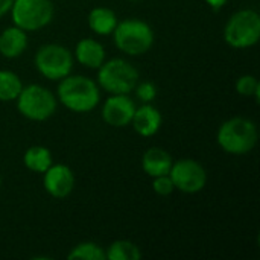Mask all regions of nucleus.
<instances>
[{"mask_svg":"<svg viewBox=\"0 0 260 260\" xmlns=\"http://www.w3.org/2000/svg\"><path fill=\"white\" fill-rule=\"evenodd\" d=\"M212 9H215V11H218V9H221V8H224V5L229 2V0H204Z\"/></svg>","mask_w":260,"mask_h":260,"instance_id":"25","label":"nucleus"},{"mask_svg":"<svg viewBox=\"0 0 260 260\" xmlns=\"http://www.w3.org/2000/svg\"><path fill=\"white\" fill-rule=\"evenodd\" d=\"M23 88L20 76L11 70H0V101L12 102L18 98Z\"/></svg>","mask_w":260,"mask_h":260,"instance_id":"19","label":"nucleus"},{"mask_svg":"<svg viewBox=\"0 0 260 260\" xmlns=\"http://www.w3.org/2000/svg\"><path fill=\"white\" fill-rule=\"evenodd\" d=\"M139 82V70L123 58L105 59L98 69V85L110 94H129Z\"/></svg>","mask_w":260,"mask_h":260,"instance_id":"4","label":"nucleus"},{"mask_svg":"<svg viewBox=\"0 0 260 260\" xmlns=\"http://www.w3.org/2000/svg\"><path fill=\"white\" fill-rule=\"evenodd\" d=\"M69 260H105V250L96 242H81L67 254Z\"/></svg>","mask_w":260,"mask_h":260,"instance_id":"20","label":"nucleus"},{"mask_svg":"<svg viewBox=\"0 0 260 260\" xmlns=\"http://www.w3.org/2000/svg\"><path fill=\"white\" fill-rule=\"evenodd\" d=\"M134 91L142 104H151L157 98V87L151 81H142V82L139 81Z\"/></svg>","mask_w":260,"mask_h":260,"instance_id":"22","label":"nucleus"},{"mask_svg":"<svg viewBox=\"0 0 260 260\" xmlns=\"http://www.w3.org/2000/svg\"><path fill=\"white\" fill-rule=\"evenodd\" d=\"M88 26L90 29L96 34V35H111L114 27L117 26L119 20L117 15L113 9L107 8V6H96L88 12L87 17Z\"/></svg>","mask_w":260,"mask_h":260,"instance_id":"16","label":"nucleus"},{"mask_svg":"<svg viewBox=\"0 0 260 260\" xmlns=\"http://www.w3.org/2000/svg\"><path fill=\"white\" fill-rule=\"evenodd\" d=\"M17 101V110L23 117L32 122L49 120L58 107V99L47 87L40 84L23 85Z\"/></svg>","mask_w":260,"mask_h":260,"instance_id":"5","label":"nucleus"},{"mask_svg":"<svg viewBox=\"0 0 260 260\" xmlns=\"http://www.w3.org/2000/svg\"><path fill=\"white\" fill-rule=\"evenodd\" d=\"M27 49V32L12 24L0 34V55L14 59L24 53Z\"/></svg>","mask_w":260,"mask_h":260,"instance_id":"14","label":"nucleus"},{"mask_svg":"<svg viewBox=\"0 0 260 260\" xmlns=\"http://www.w3.org/2000/svg\"><path fill=\"white\" fill-rule=\"evenodd\" d=\"M9 14L15 26L26 32H37L50 24L55 8L50 0H14Z\"/></svg>","mask_w":260,"mask_h":260,"instance_id":"7","label":"nucleus"},{"mask_svg":"<svg viewBox=\"0 0 260 260\" xmlns=\"http://www.w3.org/2000/svg\"><path fill=\"white\" fill-rule=\"evenodd\" d=\"M73 58L85 69L98 70L107 59L105 47L94 38H82L75 47Z\"/></svg>","mask_w":260,"mask_h":260,"instance_id":"13","label":"nucleus"},{"mask_svg":"<svg viewBox=\"0 0 260 260\" xmlns=\"http://www.w3.org/2000/svg\"><path fill=\"white\" fill-rule=\"evenodd\" d=\"M56 99L73 113H90L101 102V87L84 75H67L58 81Z\"/></svg>","mask_w":260,"mask_h":260,"instance_id":"1","label":"nucleus"},{"mask_svg":"<svg viewBox=\"0 0 260 260\" xmlns=\"http://www.w3.org/2000/svg\"><path fill=\"white\" fill-rule=\"evenodd\" d=\"M73 59V53L66 46L50 43L37 50L34 62L41 76L49 81H61L72 73Z\"/></svg>","mask_w":260,"mask_h":260,"instance_id":"8","label":"nucleus"},{"mask_svg":"<svg viewBox=\"0 0 260 260\" xmlns=\"http://www.w3.org/2000/svg\"><path fill=\"white\" fill-rule=\"evenodd\" d=\"M257 139V126L247 117H232L225 120L216 134L219 148L232 155L250 154L256 148Z\"/></svg>","mask_w":260,"mask_h":260,"instance_id":"2","label":"nucleus"},{"mask_svg":"<svg viewBox=\"0 0 260 260\" xmlns=\"http://www.w3.org/2000/svg\"><path fill=\"white\" fill-rule=\"evenodd\" d=\"M172 155L166 149L158 146L146 149V152L142 157V169L149 178L168 175L172 168Z\"/></svg>","mask_w":260,"mask_h":260,"instance_id":"15","label":"nucleus"},{"mask_svg":"<svg viewBox=\"0 0 260 260\" xmlns=\"http://www.w3.org/2000/svg\"><path fill=\"white\" fill-rule=\"evenodd\" d=\"M136 108V102L129 94H110L102 105V119L110 126L123 128L131 125Z\"/></svg>","mask_w":260,"mask_h":260,"instance_id":"11","label":"nucleus"},{"mask_svg":"<svg viewBox=\"0 0 260 260\" xmlns=\"http://www.w3.org/2000/svg\"><path fill=\"white\" fill-rule=\"evenodd\" d=\"M142 250L131 241H114L105 248V260H139Z\"/></svg>","mask_w":260,"mask_h":260,"instance_id":"18","label":"nucleus"},{"mask_svg":"<svg viewBox=\"0 0 260 260\" xmlns=\"http://www.w3.org/2000/svg\"><path fill=\"white\" fill-rule=\"evenodd\" d=\"M0 186H2V177H0Z\"/></svg>","mask_w":260,"mask_h":260,"instance_id":"26","label":"nucleus"},{"mask_svg":"<svg viewBox=\"0 0 260 260\" xmlns=\"http://www.w3.org/2000/svg\"><path fill=\"white\" fill-rule=\"evenodd\" d=\"M12 3H14V0H0V18L5 17L11 11Z\"/></svg>","mask_w":260,"mask_h":260,"instance_id":"24","label":"nucleus"},{"mask_svg":"<svg viewBox=\"0 0 260 260\" xmlns=\"http://www.w3.org/2000/svg\"><path fill=\"white\" fill-rule=\"evenodd\" d=\"M169 177L175 186V190L183 193H198L207 184V172L204 166L193 158H180L172 163Z\"/></svg>","mask_w":260,"mask_h":260,"instance_id":"9","label":"nucleus"},{"mask_svg":"<svg viewBox=\"0 0 260 260\" xmlns=\"http://www.w3.org/2000/svg\"><path fill=\"white\" fill-rule=\"evenodd\" d=\"M129 2H139V0H129Z\"/></svg>","mask_w":260,"mask_h":260,"instance_id":"27","label":"nucleus"},{"mask_svg":"<svg viewBox=\"0 0 260 260\" xmlns=\"http://www.w3.org/2000/svg\"><path fill=\"white\" fill-rule=\"evenodd\" d=\"M75 183L73 171L64 163H52V166L43 172V187L52 198H67L73 192Z\"/></svg>","mask_w":260,"mask_h":260,"instance_id":"10","label":"nucleus"},{"mask_svg":"<svg viewBox=\"0 0 260 260\" xmlns=\"http://www.w3.org/2000/svg\"><path fill=\"white\" fill-rule=\"evenodd\" d=\"M224 40L233 49H250L260 40V15L254 9L236 11L224 27Z\"/></svg>","mask_w":260,"mask_h":260,"instance_id":"6","label":"nucleus"},{"mask_svg":"<svg viewBox=\"0 0 260 260\" xmlns=\"http://www.w3.org/2000/svg\"><path fill=\"white\" fill-rule=\"evenodd\" d=\"M53 163V157L49 148L41 146V145H35L26 149V152L23 154V165L26 169H29L30 172L35 174H43L46 172Z\"/></svg>","mask_w":260,"mask_h":260,"instance_id":"17","label":"nucleus"},{"mask_svg":"<svg viewBox=\"0 0 260 260\" xmlns=\"http://www.w3.org/2000/svg\"><path fill=\"white\" fill-rule=\"evenodd\" d=\"M163 123V116L152 104H142L136 108L131 125L134 131L142 137L155 136Z\"/></svg>","mask_w":260,"mask_h":260,"instance_id":"12","label":"nucleus"},{"mask_svg":"<svg viewBox=\"0 0 260 260\" xmlns=\"http://www.w3.org/2000/svg\"><path fill=\"white\" fill-rule=\"evenodd\" d=\"M236 91L241 96L256 98V101H259L260 84L259 81H257V78L254 75H242L236 81Z\"/></svg>","mask_w":260,"mask_h":260,"instance_id":"21","label":"nucleus"},{"mask_svg":"<svg viewBox=\"0 0 260 260\" xmlns=\"http://www.w3.org/2000/svg\"><path fill=\"white\" fill-rule=\"evenodd\" d=\"M152 190L160 195V197H169L174 190H175V186L168 175H160V177H154L152 178Z\"/></svg>","mask_w":260,"mask_h":260,"instance_id":"23","label":"nucleus"},{"mask_svg":"<svg viewBox=\"0 0 260 260\" xmlns=\"http://www.w3.org/2000/svg\"><path fill=\"white\" fill-rule=\"evenodd\" d=\"M111 35L116 47L129 56L145 55L154 44L152 27L139 18H126L119 21Z\"/></svg>","mask_w":260,"mask_h":260,"instance_id":"3","label":"nucleus"}]
</instances>
